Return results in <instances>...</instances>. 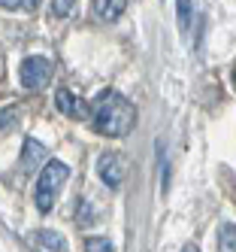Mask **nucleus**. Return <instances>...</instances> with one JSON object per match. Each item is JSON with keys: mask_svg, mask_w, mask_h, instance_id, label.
I'll use <instances>...</instances> for the list:
<instances>
[{"mask_svg": "<svg viewBox=\"0 0 236 252\" xmlns=\"http://www.w3.org/2000/svg\"><path fill=\"white\" fill-rule=\"evenodd\" d=\"M233 88H236V70H233Z\"/></svg>", "mask_w": 236, "mask_h": 252, "instance_id": "16", "label": "nucleus"}, {"mask_svg": "<svg viewBox=\"0 0 236 252\" xmlns=\"http://www.w3.org/2000/svg\"><path fill=\"white\" fill-rule=\"evenodd\" d=\"M36 3H40V0H22V9H33Z\"/></svg>", "mask_w": 236, "mask_h": 252, "instance_id": "14", "label": "nucleus"}, {"mask_svg": "<svg viewBox=\"0 0 236 252\" xmlns=\"http://www.w3.org/2000/svg\"><path fill=\"white\" fill-rule=\"evenodd\" d=\"M54 103H58V110H61L67 119H76V122L91 119V106H88L82 97L73 94L70 88H58V94H54Z\"/></svg>", "mask_w": 236, "mask_h": 252, "instance_id": "4", "label": "nucleus"}, {"mask_svg": "<svg viewBox=\"0 0 236 252\" xmlns=\"http://www.w3.org/2000/svg\"><path fill=\"white\" fill-rule=\"evenodd\" d=\"M43 155H46V149H43L36 140H25V158H22V164H25V167H33Z\"/></svg>", "mask_w": 236, "mask_h": 252, "instance_id": "10", "label": "nucleus"}, {"mask_svg": "<svg viewBox=\"0 0 236 252\" xmlns=\"http://www.w3.org/2000/svg\"><path fill=\"white\" fill-rule=\"evenodd\" d=\"M73 6H76V0H54V3H52V12L64 19V15H70V12H73Z\"/></svg>", "mask_w": 236, "mask_h": 252, "instance_id": "12", "label": "nucleus"}, {"mask_svg": "<svg viewBox=\"0 0 236 252\" xmlns=\"http://www.w3.org/2000/svg\"><path fill=\"white\" fill-rule=\"evenodd\" d=\"M218 246H221V252H236V225L224 222L221 231H218Z\"/></svg>", "mask_w": 236, "mask_h": 252, "instance_id": "8", "label": "nucleus"}, {"mask_svg": "<svg viewBox=\"0 0 236 252\" xmlns=\"http://www.w3.org/2000/svg\"><path fill=\"white\" fill-rule=\"evenodd\" d=\"M97 173H100V179L109 189H118L121 179H124V161H121V155L118 152H103L100 161H97Z\"/></svg>", "mask_w": 236, "mask_h": 252, "instance_id": "5", "label": "nucleus"}, {"mask_svg": "<svg viewBox=\"0 0 236 252\" xmlns=\"http://www.w3.org/2000/svg\"><path fill=\"white\" fill-rule=\"evenodd\" d=\"M176 15H179V31L188 33V28H191V15H194L191 0H176Z\"/></svg>", "mask_w": 236, "mask_h": 252, "instance_id": "9", "label": "nucleus"}, {"mask_svg": "<svg viewBox=\"0 0 236 252\" xmlns=\"http://www.w3.org/2000/svg\"><path fill=\"white\" fill-rule=\"evenodd\" d=\"M52 61L43 58V55H33V58H25L22 67H18V76H22V85L36 92V88H43L49 79H52Z\"/></svg>", "mask_w": 236, "mask_h": 252, "instance_id": "3", "label": "nucleus"}, {"mask_svg": "<svg viewBox=\"0 0 236 252\" xmlns=\"http://www.w3.org/2000/svg\"><path fill=\"white\" fill-rule=\"evenodd\" d=\"M182 252H197V246H194V243H188V246H185V249H182Z\"/></svg>", "mask_w": 236, "mask_h": 252, "instance_id": "15", "label": "nucleus"}, {"mask_svg": "<svg viewBox=\"0 0 236 252\" xmlns=\"http://www.w3.org/2000/svg\"><path fill=\"white\" fill-rule=\"evenodd\" d=\"M91 119H94L97 134L124 137V134H131L133 125H136V110H133V103L127 100L124 94H118V92H103L94 100V106H91Z\"/></svg>", "mask_w": 236, "mask_h": 252, "instance_id": "1", "label": "nucleus"}, {"mask_svg": "<svg viewBox=\"0 0 236 252\" xmlns=\"http://www.w3.org/2000/svg\"><path fill=\"white\" fill-rule=\"evenodd\" d=\"M127 9V0H94V12L100 22H118Z\"/></svg>", "mask_w": 236, "mask_h": 252, "instance_id": "6", "label": "nucleus"}, {"mask_svg": "<svg viewBox=\"0 0 236 252\" xmlns=\"http://www.w3.org/2000/svg\"><path fill=\"white\" fill-rule=\"evenodd\" d=\"M85 252H112V243L103 237H88L85 240Z\"/></svg>", "mask_w": 236, "mask_h": 252, "instance_id": "11", "label": "nucleus"}, {"mask_svg": "<svg viewBox=\"0 0 236 252\" xmlns=\"http://www.w3.org/2000/svg\"><path fill=\"white\" fill-rule=\"evenodd\" d=\"M3 9H22V0H0Z\"/></svg>", "mask_w": 236, "mask_h": 252, "instance_id": "13", "label": "nucleus"}, {"mask_svg": "<svg viewBox=\"0 0 236 252\" xmlns=\"http://www.w3.org/2000/svg\"><path fill=\"white\" fill-rule=\"evenodd\" d=\"M67 176H70V167L64 161H46L40 179H36V191H33V204H36L40 213H49L54 207V197H58V191L64 189Z\"/></svg>", "mask_w": 236, "mask_h": 252, "instance_id": "2", "label": "nucleus"}, {"mask_svg": "<svg viewBox=\"0 0 236 252\" xmlns=\"http://www.w3.org/2000/svg\"><path fill=\"white\" fill-rule=\"evenodd\" d=\"M36 240H40L46 249H54V252H67V240H64V234L58 231H36Z\"/></svg>", "mask_w": 236, "mask_h": 252, "instance_id": "7", "label": "nucleus"}]
</instances>
